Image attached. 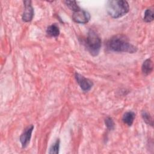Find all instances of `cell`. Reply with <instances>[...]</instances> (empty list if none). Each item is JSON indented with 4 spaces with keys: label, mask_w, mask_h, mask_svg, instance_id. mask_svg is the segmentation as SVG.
<instances>
[{
    "label": "cell",
    "mask_w": 154,
    "mask_h": 154,
    "mask_svg": "<svg viewBox=\"0 0 154 154\" xmlns=\"http://www.w3.org/2000/svg\"><path fill=\"white\" fill-rule=\"evenodd\" d=\"M72 19L76 23L85 24L90 20V14L88 11L80 8L79 10L73 12Z\"/></svg>",
    "instance_id": "277c9868"
},
{
    "label": "cell",
    "mask_w": 154,
    "mask_h": 154,
    "mask_svg": "<svg viewBox=\"0 0 154 154\" xmlns=\"http://www.w3.org/2000/svg\"><path fill=\"white\" fill-rule=\"evenodd\" d=\"M33 129H34V126L31 125L28 127H27L22 132V134L20 135L19 140L21 143L22 147L23 148H25L29 143Z\"/></svg>",
    "instance_id": "52a82bcc"
},
{
    "label": "cell",
    "mask_w": 154,
    "mask_h": 154,
    "mask_svg": "<svg viewBox=\"0 0 154 154\" xmlns=\"http://www.w3.org/2000/svg\"><path fill=\"white\" fill-rule=\"evenodd\" d=\"M84 45L90 54L95 57L97 56L101 48V39L99 35L93 29H90L87 38L85 40Z\"/></svg>",
    "instance_id": "3957f363"
},
{
    "label": "cell",
    "mask_w": 154,
    "mask_h": 154,
    "mask_svg": "<svg viewBox=\"0 0 154 154\" xmlns=\"http://www.w3.org/2000/svg\"><path fill=\"white\" fill-rule=\"evenodd\" d=\"M107 13L112 18L117 19L122 17L128 13L129 6L126 1L111 0L106 5Z\"/></svg>",
    "instance_id": "7a4b0ae2"
},
{
    "label": "cell",
    "mask_w": 154,
    "mask_h": 154,
    "mask_svg": "<svg viewBox=\"0 0 154 154\" xmlns=\"http://www.w3.org/2000/svg\"><path fill=\"white\" fill-rule=\"evenodd\" d=\"M141 116L142 118L144 120V122L147 124L149 125L152 126H153V118L152 117L150 116V114H149L146 111H143L141 113Z\"/></svg>",
    "instance_id": "7c38bea8"
},
{
    "label": "cell",
    "mask_w": 154,
    "mask_h": 154,
    "mask_svg": "<svg viewBox=\"0 0 154 154\" xmlns=\"http://www.w3.org/2000/svg\"><path fill=\"white\" fill-rule=\"evenodd\" d=\"M64 2L66 4V5L72 11H76L77 10H79L80 9L76 1H64Z\"/></svg>",
    "instance_id": "4fadbf2b"
},
{
    "label": "cell",
    "mask_w": 154,
    "mask_h": 154,
    "mask_svg": "<svg viewBox=\"0 0 154 154\" xmlns=\"http://www.w3.org/2000/svg\"><path fill=\"white\" fill-rule=\"evenodd\" d=\"M154 13L153 10L151 8H147L144 12V16L143 20L146 22H150L153 20Z\"/></svg>",
    "instance_id": "8fae6325"
},
{
    "label": "cell",
    "mask_w": 154,
    "mask_h": 154,
    "mask_svg": "<svg viewBox=\"0 0 154 154\" xmlns=\"http://www.w3.org/2000/svg\"><path fill=\"white\" fill-rule=\"evenodd\" d=\"M105 123L108 129L112 130L114 128V122L112 118L108 117L105 120Z\"/></svg>",
    "instance_id": "9a60e30c"
},
{
    "label": "cell",
    "mask_w": 154,
    "mask_h": 154,
    "mask_svg": "<svg viewBox=\"0 0 154 154\" xmlns=\"http://www.w3.org/2000/svg\"><path fill=\"white\" fill-rule=\"evenodd\" d=\"M75 78L77 83L84 91H88L93 85V83L90 79L86 78L83 75L77 72L75 74Z\"/></svg>",
    "instance_id": "5b68a950"
},
{
    "label": "cell",
    "mask_w": 154,
    "mask_h": 154,
    "mask_svg": "<svg viewBox=\"0 0 154 154\" xmlns=\"http://www.w3.org/2000/svg\"><path fill=\"white\" fill-rule=\"evenodd\" d=\"M108 48L112 51L117 52L135 53L137 48L129 42L128 38L124 35H116L112 37L107 43Z\"/></svg>",
    "instance_id": "6da1fadb"
},
{
    "label": "cell",
    "mask_w": 154,
    "mask_h": 154,
    "mask_svg": "<svg viewBox=\"0 0 154 154\" xmlns=\"http://www.w3.org/2000/svg\"><path fill=\"white\" fill-rule=\"evenodd\" d=\"M24 3V11L22 14V20L24 22H28L31 21L34 16V10L31 5V1H25Z\"/></svg>",
    "instance_id": "8992f818"
},
{
    "label": "cell",
    "mask_w": 154,
    "mask_h": 154,
    "mask_svg": "<svg viewBox=\"0 0 154 154\" xmlns=\"http://www.w3.org/2000/svg\"><path fill=\"white\" fill-rule=\"evenodd\" d=\"M59 148H60V140L57 139V141L51 147L49 151V153L58 154L59 152Z\"/></svg>",
    "instance_id": "5bb4252c"
},
{
    "label": "cell",
    "mask_w": 154,
    "mask_h": 154,
    "mask_svg": "<svg viewBox=\"0 0 154 154\" xmlns=\"http://www.w3.org/2000/svg\"><path fill=\"white\" fill-rule=\"evenodd\" d=\"M153 62L152 61L148 58L146 59L143 63L141 66V70L143 74L145 75H149L153 70Z\"/></svg>",
    "instance_id": "ba28073f"
},
{
    "label": "cell",
    "mask_w": 154,
    "mask_h": 154,
    "mask_svg": "<svg viewBox=\"0 0 154 154\" xmlns=\"http://www.w3.org/2000/svg\"><path fill=\"white\" fill-rule=\"evenodd\" d=\"M135 118V114L133 111L126 112L122 117V120L124 123L126 124L128 126H131L134 121Z\"/></svg>",
    "instance_id": "9c48e42d"
},
{
    "label": "cell",
    "mask_w": 154,
    "mask_h": 154,
    "mask_svg": "<svg viewBox=\"0 0 154 154\" xmlns=\"http://www.w3.org/2000/svg\"><path fill=\"white\" fill-rule=\"evenodd\" d=\"M46 34L50 37H57L60 34V29L56 23L49 25L46 29Z\"/></svg>",
    "instance_id": "30bf717a"
}]
</instances>
